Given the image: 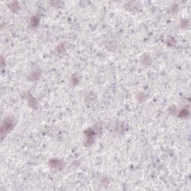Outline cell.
<instances>
[{
    "label": "cell",
    "instance_id": "cell-1",
    "mask_svg": "<svg viewBox=\"0 0 191 191\" xmlns=\"http://www.w3.org/2000/svg\"><path fill=\"white\" fill-rule=\"evenodd\" d=\"M13 125H14V124H13V121L11 122V121L9 120L8 119H5V122H4V123L2 124V133L11 130V129L13 128Z\"/></svg>",
    "mask_w": 191,
    "mask_h": 191
}]
</instances>
